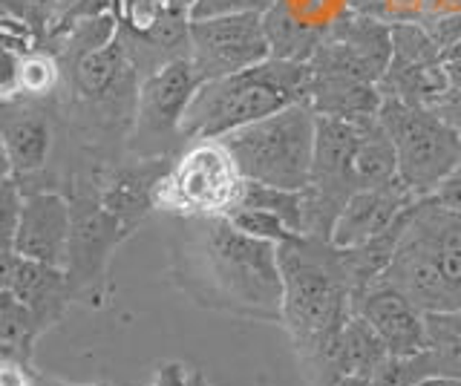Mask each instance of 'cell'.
Returning <instances> with one entry per match:
<instances>
[{"mask_svg":"<svg viewBox=\"0 0 461 386\" xmlns=\"http://www.w3.org/2000/svg\"><path fill=\"white\" fill-rule=\"evenodd\" d=\"M170 277L208 311L257 323L283 320L277 246L240 231L228 217H176Z\"/></svg>","mask_w":461,"mask_h":386,"instance_id":"6da1fadb","label":"cell"},{"mask_svg":"<svg viewBox=\"0 0 461 386\" xmlns=\"http://www.w3.org/2000/svg\"><path fill=\"white\" fill-rule=\"evenodd\" d=\"M283 274V320L288 340L312 386H331L338 378L335 346L352 318L355 283L343 248L321 237H294L277 246Z\"/></svg>","mask_w":461,"mask_h":386,"instance_id":"7a4b0ae2","label":"cell"},{"mask_svg":"<svg viewBox=\"0 0 461 386\" xmlns=\"http://www.w3.org/2000/svg\"><path fill=\"white\" fill-rule=\"evenodd\" d=\"M424 314L461 309V213L432 196L410 205L398 246L378 277Z\"/></svg>","mask_w":461,"mask_h":386,"instance_id":"3957f363","label":"cell"},{"mask_svg":"<svg viewBox=\"0 0 461 386\" xmlns=\"http://www.w3.org/2000/svg\"><path fill=\"white\" fill-rule=\"evenodd\" d=\"M309 76V61L268 58L234 76L202 81L182 119L185 141L222 139L240 127L306 102Z\"/></svg>","mask_w":461,"mask_h":386,"instance_id":"277c9868","label":"cell"},{"mask_svg":"<svg viewBox=\"0 0 461 386\" xmlns=\"http://www.w3.org/2000/svg\"><path fill=\"white\" fill-rule=\"evenodd\" d=\"M317 112L297 102L274 116L222 136L245 182L271 184L283 191H306L314 162Z\"/></svg>","mask_w":461,"mask_h":386,"instance_id":"5b68a950","label":"cell"},{"mask_svg":"<svg viewBox=\"0 0 461 386\" xmlns=\"http://www.w3.org/2000/svg\"><path fill=\"white\" fill-rule=\"evenodd\" d=\"M245 179L220 139L187 141L156 188V211L173 217H228Z\"/></svg>","mask_w":461,"mask_h":386,"instance_id":"8992f818","label":"cell"},{"mask_svg":"<svg viewBox=\"0 0 461 386\" xmlns=\"http://www.w3.org/2000/svg\"><path fill=\"white\" fill-rule=\"evenodd\" d=\"M378 119L398 156V179L424 199L461 165V139L432 107L384 98Z\"/></svg>","mask_w":461,"mask_h":386,"instance_id":"52a82bcc","label":"cell"},{"mask_svg":"<svg viewBox=\"0 0 461 386\" xmlns=\"http://www.w3.org/2000/svg\"><path fill=\"white\" fill-rule=\"evenodd\" d=\"M69 208H72V231L64 274L76 300H86L90 306H101L107 297V271L115 248L136 231L127 228L119 217L98 202L95 179L78 176L72 182Z\"/></svg>","mask_w":461,"mask_h":386,"instance_id":"ba28073f","label":"cell"},{"mask_svg":"<svg viewBox=\"0 0 461 386\" xmlns=\"http://www.w3.org/2000/svg\"><path fill=\"white\" fill-rule=\"evenodd\" d=\"M199 84L202 78L196 76L187 55L153 67L136 90L130 153L141 156V159H153V156L176 159L187 145L182 136V119L194 102Z\"/></svg>","mask_w":461,"mask_h":386,"instance_id":"9c48e42d","label":"cell"},{"mask_svg":"<svg viewBox=\"0 0 461 386\" xmlns=\"http://www.w3.org/2000/svg\"><path fill=\"white\" fill-rule=\"evenodd\" d=\"M266 12L191 18L187 23V58L202 81L234 76L271 58L266 35Z\"/></svg>","mask_w":461,"mask_h":386,"instance_id":"30bf717a","label":"cell"},{"mask_svg":"<svg viewBox=\"0 0 461 386\" xmlns=\"http://www.w3.org/2000/svg\"><path fill=\"white\" fill-rule=\"evenodd\" d=\"M393 61V26L375 18H346L329 30L309 58L312 76L381 84Z\"/></svg>","mask_w":461,"mask_h":386,"instance_id":"8fae6325","label":"cell"},{"mask_svg":"<svg viewBox=\"0 0 461 386\" xmlns=\"http://www.w3.org/2000/svg\"><path fill=\"white\" fill-rule=\"evenodd\" d=\"M72 231L69 199L58 191H23V208L12 251L23 260L64 268Z\"/></svg>","mask_w":461,"mask_h":386,"instance_id":"7c38bea8","label":"cell"},{"mask_svg":"<svg viewBox=\"0 0 461 386\" xmlns=\"http://www.w3.org/2000/svg\"><path fill=\"white\" fill-rule=\"evenodd\" d=\"M352 311L375 328L386 355L424 352L427 314L384 280H372L364 292H357L352 300Z\"/></svg>","mask_w":461,"mask_h":386,"instance_id":"4fadbf2b","label":"cell"},{"mask_svg":"<svg viewBox=\"0 0 461 386\" xmlns=\"http://www.w3.org/2000/svg\"><path fill=\"white\" fill-rule=\"evenodd\" d=\"M173 159L167 156H153L141 159L133 156L130 162H115L95 179L98 202L104 205L113 217H119L127 228H136L156 211V188L167 174Z\"/></svg>","mask_w":461,"mask_h":386,"instance_id":"5bb4252c","label":"cell"},{"mask_svg":"<svg viewBox=\"0 0 461 386\" xmlns=\"http://www.w3.org/2000/svg\"><path fill=\"white\" fill-rule=\"evenodd\" d=\"M415 193L401 179L378 184V188L357 191L349 202L343 205L340 217L331 228V242L338 248H357L364 242L389 231L407 208L415 202Z\"/></svg>","mask_w":461,"mask_h":386,"instance_id":"9a60e30c","label":"cell"},{"mask_svg":"<svg viewBox=\"0 0 461 386\" xmlns=\"http://www.w3.org/2000/svg\"><path fill=\"white\" fill-rule=\"evenodd\" d=\"M0 139L9 153L14 179L23 184L50 165L55 127L41 107L26 98H14V102H0Z\"/></svg>","mask_w":461,"mask_h":386,"instance_id":"2e32d148","label":"cell"},{"mask_svg":"<svg viewBox=\"0 0 461 386\" xmlns=\"http://www.w3.org/2000/svg\"><path fill=\"white\" fill-rule=\"evenodd\" d=\"M9 292L18 294L26 303V309L32 311L41 335L61 323L64 314L69 311V306L76 303V294H72V289H69V280L64 274V268L43 265L35 260H23V256H18Z\"/></svg>","mask_w":461,"mask_h":386,"instance_id":"e0dca14e","label":"cell"},{"mask_svg":"<svg viewBox=\"0 0 461 386\" xmlns=\"http://www.w3.org/2000/svg\"><path fill=\"white\" fill-rule=\"evenodd\" d=\"M76 87L90 104H119L133 84V58H130L122 30L110 44L81 55L76 61Z\"/></svg>","mask_w":461,"mask_h":386,"instance_id":"ac0fdd59","label":"cell"},{"mask_svg":"<svg viewBox=\"0 0 461 386\" xmlns=\"http://www.w3.org/2000/svg\"><path fill=\"white\" fill-rule=\"evenodd\" d=\"M263 21H266L271 58H283V61H309L329 30V26L303 21L285 0H277L263 15Z\"/></svg>","mask_w":461,"mask_h":386,"instance_id":"d6986e66","label":"cell"},{"mask_svg":"<svg viewBox=\"0 0 461 386\" xmlns=\"http://www.w3.org/2000/svg\"><path fill=\"white\" fill-rule=\"evenodd\" d=\"M355 176L360 191L378 188V184L395 182L398 179V156L395 145L389 139L386 127L378 116H364L360 119V141H357V156H355Z\"/></svg>","mask_w":461,"mask_h":386,"instance_id":"ffe728a7","label":"cell"},{"mask_svg":"<svg viewBox=\"0 0 461 386\" xmlns=\"http://www.w3.org/2000/svg\"><path fill=\"white\" fill-rule=\"evenodd\" d=\"M386 357V349L381 337L375 335V328L360 318V314H352L346 320L343 332L338 337L335 346V361H338V372L343 375H372L375 366Z\"/></svg>","mask_w":461,"mask_h":386,"instance_id":"44dd1931","label":"cell"},{"mask_svg":"<svg viewBox=\"0 0 461 386\" xmlns=\"http://www.w3.org/2000/svg\"><path fill=\"white\" fill-rule=\"evenodd\" d=\"M436 375L461 378V309L427 314V346Z\"/></svg>","mask_w":461,"mask_h":386,"instance_id":"7402d4cb","label":"cell"},{"mask_svg":"<svg viewBox=\"0 0 461 386\" xmlns=\"http://www.w3.org/2000/svg\"><path fill=\"white\" fill-rule=\"evenodd\" d=\"M61 84V64L58 55L47 47H32L23 52L21 58V98L35 102V98H47Z\"/></svg>","mask_w":461,"mask_h":386,"instance_id":"603a6c76","label":"cell"},{"mask_svg":"<svg viewBox=\"0 0 461 386\" xmlns=\"http://www.w3.org/2000/svg\"><path fill=\"white\" fill-rule=\"evenodd\" d=\"M38 337L41 332L35 326V318L23 300L9 289L0 292V340H9L14 346H21L29 357H35Z\"/></svg>","mask_w":461,"mask_h":386,"instance_id":"cb8c5ba5","label":"cell"},{"mask_svg":"<svg viewBox=\"0 0 461 386\" xmlns=\"http://www.w3.org/2000/svg\"><path fill=\"white\" fill-rule=\"evenodd\" d=\"M429 375H436V369L429 364V355L415 352V355H386L375 366L369 381L372 386H415L418 381H424Z\"/></svg>","mask_w":461,"mask_h":386,"instance_id":"d4e9b609","label":"cell"},{"mask_svg":"<svg viewBox=\"0 0 461 386\" xmlns=\"http://www.w3.org/2000/svg\"><path fill=\"white\" fill-rule=\"evenodd\" d=\"M115 18H119L122 32L127 35H150L162 23L173 6L170 0H115Z\"/></svg>","mask_w":461,"mask_h":386,"instance_id":"484cf974","label":"cell"},{"mask_svg":"<svg viewBox=\"0 0 461 386\" xmlns=\"http://www.w3.org/2000/svg\"><path fill=\"white\" fill-rule=\"evenodd\" d=\"M228 220L234 222L240 231L251 234L257 239H266V242H271V246H283V242H288V239L303 237V234H294L280 217H274V213H268L263 208L237 205L234 211L228 213Z\"/></svg>","mask_w":461,"mask_h":386,"instance_id":"4316f807","label":"cell"},{"mask_svg":"<svg viewBox=\"0 0 461 386\" xmlns=\"http://www.w3.org/2000/svg\"><path fill=\"white\" fill-rule=\"evenodd\" d=\"M113 6L115 0H55V15L47 30V40H61L78 23L107 15V12H113Z\"/></svg>","mask_w":461,"mask_h":386,"instance_id":"83f0119b","label":"cell"},{"mask_svg":"<svg viewBox=\"0 0 461 386\" xmlns=\"http://www.w3.org/2000/svg\"><path fill=\"white\" fill-rule=\"evenodd\" d=\"M21 208H23V188L18 184V179H9L6 184H0V248H6V251H12L14 246Z\"/></svg>","mask_w":461,"mask_h":386,"instance_id":"f1b7e54d","label":"cell"},{"mask_svg":"<svg viewBox=\"0 0 461 386\" xmlns=\"http://www.w3.org/2000/svg\"><path fill=\"white\" fill-rule=\"evenodd\" d=\"M6 15L23 21L29 30L41 38H47V30L55 15V0H4Z\"/></svg>","mask_w":461,"mask_h":386,"instance_id":"f546056e","label":"cell"},{"mask_svg":"<svg viewBox=\"0 0 461 386\" xmlns=\"http://www.w3.org/2000/svg\"><path fill=\"white\" fill-rule=\"evenodd\" d=\"M23 52H29V49L0 44V102H14V98H21V58H23Z\"/></svg>","mask_w":461,"mask_h":386,"instance_id":"4dcf8cb0","label":"cell"},{"mask_svg":"<svg viewBox=\"0 0 461 386\" xmlns=\"http://www.w3.org/2000/svg\"><path fill=\"white\" fill-rule=\"evenodd\" d=\"M43 375H38L32 364L12 361L0 366V386H41Z\"/></svg>","mask_w":461,"mask_h":386,"instance_id":"1f68e13d","label":"cell"},{"mask_svg":"<svg viewBox=\"0 0 461 386\" xmlns=\"http://www.w3.org/2000/svg\"><path fill=\"white\" fill-rule=\"evenodd\" d=\"M429 196L436 199V202H438L441 208L461 213V165H458V167L453 170V174L447 176Z\"/></svg>","mask_w":461,"mask_h":386,"instance_id":"d6a6232c","label":"cell"},{"mask_svg":"<svg viewBox=\"0 0 461 386\" xmlns=\"http://www.w3.org/2000/svg\"><path fill=\"white\" fill-rule=\"evenodd\" d=\"M432 110L438 112V116L453 127V130L458 133L461 139V90H450V93H444L436 104H432Z\"/></svg>","mask_w":461,"mask_h":386,"instance_id":"836d02e7","label":"cell"},{"mask_svg":"<svg viewBox=\"0 0 461 386\" xmlns=\"http://www.w3.org/2000/svg\"><path fill=\"white\" fill-rule=\"evenodd\" d=\"M441 73L450 90H461V44L441 49Z\"/></svg>","mask_w":461,"mask_h":386,"instance_id":"e575fe53","label":"cell"},{"mask_svg":"<svg viewBox=\"0 0 461 386\" xmlns=\"http://www.w3.org/2000/svg\"><path fill=\"white\" fill-rule=\"evenodd\" d=\"M187 378H191V372H187L179 361H165L156 366V375H153L150 386H187Z\"/></svg>","mask_w":461,"mask_h":386,"instance_id":"d590c367","label":"cell"},{"mask_svg":"<svg viewBox=\"0 0 461 386\" xmlns=\"http://www.w3.org/2000/svg\"><path fill=\"white\" fill-rule=\"evenodd\" d=\"M12 361H26V364H32V357H29L21 346H14V343L0 340V366H4V364H12Z\"/></svg>","mask_w":461,"mask_h":386,"instance_id":"8d00e7d4","label":"cell"},{"mask_svg":"<svg viewBox=\"0 0 461 386\" xmlns=\"http://www.w3.org/2000/svg\"><path fill=\"white\" fill-rule=\"evenodd\" d=\"M9 179H14V170H12V162H9V153L4 148V139H0V184H6Z\"/></svg>","mask_w":461,"mask_h":386,"instance_id":"74e56055","label":"cell"},{"mask_svg":"<svg viewBox=\"0 0 461 386\" xmlns=\"http://www.w3.org/2000/svg\"><path fill=\"white\" fill-rule=\"evenodd\" d=\"M415 386H461V378H453V375H429L424 381H418Z\"/></svg>","mask_w":461,"mask_h":386,"instance_id":"f35d334b","label":"cell"},{"mask_svg":"<svg viewBox=\"0 0 461 386\" xmlns=\"http://www.w3.org/2000/svg\"><path fill=\"white\" fill-rule=\"evenodd\" d=\"M331 386H372V381L366 375H343V378H338Z\"/></svg>","mask_w":461,"mask_h":386,"instance_id":"ab89813d","label":"cell"},{"mask_svg":"<svg viewBox=\"0 0 461 386\" xmlns=\"http://www.w3.org/2000/svg\"><path fill=\"white\" fill-rule=\"evenodd\" d=\"M187 386H211V383H208V378H205V372H202V369H194V372H191V378H187Z\"/></svg>","mask_w":461,"mask_h":386,"instance_id":"60d3db41","label":"cell"},{"mask_svg":"<svg viewBox=\"0 0 461 386\" xmlns=\"http://www.w3.org/2000/svg\"><path fill=\"white\" fill-rule=\"evenodd\" d=\"M170 6L176 12H185V15H191V9L196 6V0H170Z\"/></svg>","mask_w":461,"mask_h":386,"instance_id":"b9f144b4","label":"cell"},{"mask_svg":"<svg viewBox=\"0 0 461 386\" xmlns=\"http://www.w3.org/2000/svg\"><path fill=\"white\" fill-rule=\"evenodd\" d=\"M58 386H76V383H58ZM84 386H110V383H84Z\"/></svg>","mask_w":461,"mask_h":386,"instance_id":"7bdbcfd3","label":"cell"}]
</instances>
